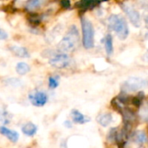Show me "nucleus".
I'll return each mask as SVG.
<instances>
[{
    "mask_svg": "<svg viewBox=\"0 0 148 148\" xmlns=\"http://www.w3.org/2000/svg\"><path fill=\"white\" fill-rule=\"evenodd\" d=\"M70 62V57L67 54L60 53L50 58L49 64L56 69H65L69 66Z\"/></svg>",
    "mask_w": 148,
    "mask_h": 148,
    "instance_id": "nucleus-7",
    "label": "nucleus"
},
{
    "mask_svg": "<svg viewBox=\"0 0 148 148\" xmlns=\"http://www.w3.org/2000/svg\"><path fill=\"white\" fill-rule=\"evenodd\" d=\"M48 95L45 92L40 90H34L29 93V102L37 108L43 107L48 102Z\"/></svg>",
    "mask_w": 148,
    "mask_h": 148,
    "instance_id": "nucleus-6",
    "label": "nucleus"
},
{
    "mask_svg": "<svg viewBox=\"0 0 148 148\" xmlns=\"http://www.w3.org/2000/svg\"><path fill=\"white\" fill-rule=\"evenodd\" d=\"M79 44V32L76 26L72 25L67 34L58 43V49L61 52L74 51Z\"/></svg>",
    "mask_w": 148,
    "mask_h": 148,
    "instance_id": "nucleus-1",
    "label": "nucleus"
},
{
    "mask_svg": "<svg viewBox=\"0 0 148 148\" xmlns=\"http://www.w3.org/2000/svg\"><path fill=\"white\" fill-rule=\"evenodd\" d=\"M0 134L3 136L6 137L10 142H13V143H16L19 139V134L16 131L11 130V129H10L6 127H3V126L0 127Z\"/></svg>",
    "mask_w": 148,
    "mask_h": 148,
    "instance_id": "nucleus-8",
    "label": "nucleus"
},
{
    "mask_svg": "<svg viewBox=\"0 0 148 148\" xmlns=\"http://www.w3.org/2000/svg\"><path fill=\"white\" fill-rule=\"evenodd\" d=\"M145 22H146L147 25L148 26V10H147V15H146V16H145Z\"/></svg>",
    "mask_w": 148,
    "mask_h": 148,
    "instance_id": "nucleus-24",
    "label": "nucleus"
},
{
    "mask_svg": "<svg viewBox=\"0 0 148 148\" xmlns=\"http://www.w3.org/2000/svg\"><path fill=\"white\" fill-rule=\"evenodd\" d=\"M30 70V67L28 63L24 62H20L16 64V71L17 74L21 75H24L27 73H29Z\"/></svg>",
    "mask_w": 148,
    "mask_h": 148,
    "instance_id": "nucleus-16",
    "label": "nucleus"
},
{
    "mask_svg": "<svg viewBox=\"0 0 148 148\" xmlns=\"http://www.w3.org/2000/svg\"><path fill=\"white\" fill-rule=\"evenodd\" d=\"M9 49L16 56L22 57V58H27L29 56V51L26 48L21 47V46H16V45H11L9 47Z\"/></svg>",
    "mask_w": 148,
    "mask_h": 148,
    "instance_id": "nucleus-10",
    "label": "nucleus"
},
{
    "mask_svg": "<svg viewBox=\"0 0 148 148\" xmlns=\"http://www.w3.org/2000/svg\"><path fill=\"white\" fill-rule=\"evenodd\" d=\"M134 139L135 142L139 145H144L148 141V138L147 134L144 131H138L134 134Z\"/></svg>",
    "mask_w": 148,
    "mask_h": 148,
    "instance_id": "nucleus-15",
    "label": "nucleus"
},
{
    "mask_svg": "<svg viewBox=\"0 0 148 148\" xmlns=\"http://www.w3.org/2000/svg\"><path fill=\"white\" fill-rule=\"evenodd\" d=\"M60 3H61V6L64 9H69L71 5L70 0H61Z\"/></svg>",
    "mask_w": 148,
    "mask_h": 148,
    "instance_id": "nucleus-20",
    "label": "nucleus"
},
{
    "mask_svg": "<svg viewBox=\"0 0 148 148\" xmlns=\"http://www.w3.org/2000/svg\"><path fill=\"white\" fill-rule=\"evenodd\" d=\"M148 84V82L143 78L139 77H130L128 78L121 87V90L124 93L127 92H134L138 91L143 88H145Z\"/></svg>",
    "mask_w": 148,
    "mask_h": 148,
    "instance_id": "nucleus-4",
    "label": "nucleus"
},
{
    "mask_svg": "<svg viewBox=\"0 0 148 148\" xmlns=\"http://www.w3.org/2000/svg\"><path fill=\"white\" fill-rule=\"evenodd\" d=\"M7 36H8L7 33L4 30H3L2 29H0V40H4L7 38Z\"/></svg>",
    "mask_w": 148,
    "mask_h": 148,
    "instance_id": "nucleus-21",
    "label": "nucleus"
},
{
    "mask_svg": "<svg viewBox=\"0 0 148 148\" xmlns=\"http://www.w3.org/2000/svg\"><path fill=\"white\" fill-rule=\"evenodd\" d=\"M47 0H27L24 3V8L28 11H35L40 9Z\"/></svg>",
    "mask_w": 148,
    "mask_h": 148,
    "instance_id": "nucleus-9",
    "label": "nucleus"
},
{
    "mask_svg": "<svg viewBox=\"0 0 148 148\" xmlns=\"http://www.w3.org/2000/svg\"><path fill=\"white\" fill-rule=\"evenodd\" d=\"M144 58H147V61H148V51H147V54H146V55L144 56Z\"/></svg>",
    "mask_w": 148,
    "mask_h": 148,
    "instance_id": "nucleus-25",
    "label": "nucleus"
},
{
    "mask_svg": "<svg viewBox=\"0 0 148 148\" xmlns=\"http://www.w3.org/2000/svg\"><path fill=\"white\" fill-rule=\"evenodd\" d=\"M121 7L123 11L127 16L128 19L132 24L135 27H140L141 25V17L140 12L128 2H123L121 3Z\"/></svg>",
    "mask_w": 148,
    "mask_h": 148,
    "instance_id": "nucleus-5",
    "label": "nucleus"
},
{
    "mask_svg": "<svg viewBox=\"0 0 148 148\" xmlns=\"http://www.w3.org/2000/svg\"><path fill=\"white\" fill-rule=\"evenodd\" d=\"M107 1V0H81L79 3V8L82 10H87L89 8L95 7L97 3Z\"/></svg>",
    "mask_w": 148,
    "mask_h": 148,
    "instance_id": "nucleus-14",
    "label": "nucleus"
},
{
    "mask_svg": "<svg viewBox=\"0 0 148 148\" xmlns=\"http://www.w3.org/2000/svg\"><path fill=\"white\" fill-rule=\"evenodd\" d=\"M22 132L26 136H34L37 132V126L32 122H27L22 127Z\"/></svg>",
    "mask_w": 148,
    "mask_h": 148,
    "instance_id": "nucleus-12",
    "label": "nucleus"
},
{
    "mask_svg": "<svg viewBox=\"0 0 148 148\" xmlns=\"http://www.w3.org/2000/svg\"><path fill=\"white\" fill-rule=\"evenodd\" d=\"M105 49L108 55H112L114 51V46H113V37L110 34L107 35L105 37Z\"/></svg>",
    "mask_w": 148,
    "mask_h": 148,
    "instance_id": "nucleus-17",
    "label": "nucleus"
},
{
    "mask_svg": "<svg viewBox=\"0 0 148 148\" xmlns=\"http://www.w3.org/2000/svg\"><path fill=\"white\" fill-rule=\"evenodd\" d=\"M64 126H65L66 127H68V128H71V127H72V123H71L70 121H66L64 122Z\"/></svg>",
    "mask_w": 148,
    "mask_h": 148,
    "instance_id": "nucleus-22",
    "label": "nucleus"
},
{
    "mask_svg": "<svg viewBox=\"0 0 148 148\" xmlns=\"http://www.w3.org/2000/svg\"><path fill=\"white\" fill-rule=\"evenodd\" d=\"M5 114H6L3 113V112L0 110V121H3V120H5V119H4V116H5Z\"/></svg>",
    "mask_w": 148,
    "mask_h": 148,
    "instance_id": "nucleus-23",
    "label": "nucleus"
},
{
    "mask_svg": "<svg viewBox=\"0 0 148 148\" xmlns=\"http://www.w3.org/2000/svg\"><path fill=\"white\" fill-rule=\"evenodd\" d=\"M113 121V116L110 113H105L98 115L97 122L102 127H108Z\"/></svg>",
    "mask_w": 148,
    "mask_h": 148,
    "instance_id": "nucleus-13",
    "label": "nucleus"
},
{
    "mask_svg": "<svg viewBox=\"0 0 148 148\" xmlns=\"http://www.w3.org/2000/svg\"><path fill=\"white\" fill-rule=\"evenodd\" d=\"M82 43L84 48L91 49L94 47L95 30L92 23L86 17H82Z\"/></svg>",
    "mask_w": 148,
    "mask_h": 148,
    "instance_id": "nucleus-3",
    "label": "nucleus"
},
{
    "mask_svg": "<svg viewBox=\"0 0 148 148\" xmlns=\"http://www.w3.org/2000/svg\"><path fill=\"white\" fill-rule=\"evenodd\" d=\"M108 26L113 29L121 40H125L129 35V29L126 19L119 15L114 14L108 17Z\"/></svg>",
    "mask_w": 148,
    "mask_h": 148,
    "instance_id": "nucleus-2",
    "label": "nucleus"
},
{
    "mask_svg": "<svg viewBox=\"0 0 148 148\" xmlns=\"http://www.w3.org/2000/svg\"><path fill=\"white\" fill-rule=\"evenodd\" d=\"M140 117L143 121H148V103H144L140 105Z\"/></svg>",
    "mask_w": 148,
    "mask_h": 148,
    "instance_id": "nucleus-18",
    "label": "nucleus"
},
{
    "mask_svg": "<svg viewBox=\"0 0 148 148\" xmlns=\"http://www.w3.org/2000/svg\"><path fill=\"white\" fill-rule=\"evenodd\" d=\"M71 116H72V120L75 123L77 124H85L88 121H90V119L86 117L85 115H83L80 111L74 109L71 112Z\"/></svg>",
    "mask_w": 148,
    "mask_h": 148,
    "instance_id": "nucleus-11",
    "label": "nucleus"
},
{
    "mask_svg": "<svg viewBox=\"0 0 148 148\" xmlns=\"http://www.w3.org/2000/svg\"><path fill=\"white\" fill-rule=\"evenodd\" d=\"M59 85V76L57 75H52L49 78V87L51 89H55Z\"/></svg>",
    "mask_w": 148,
    "mask_h": 148,
    "instance_id": "nucleus-19",
    "label": "nucleus"
}]
</instances>
